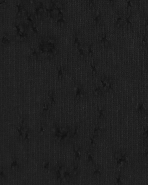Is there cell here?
Returning <instances> with one entry per match:
<instances>
[{
  "label": "cell",
  "instance_id": "cell-19",
  "mask_svg": "<svg viewBox=\"0 0 148 185\" xmlns=\"http://www.w3.org/2000/svg\"><path fill=\"white\" fill-rule=\"evenodd\" d=\"M32 138V131L30 130V129L28 127L27 128L26 131L24 134V142L26 143H30Z\"/></svg>",
  "mask_w": 148,
  "mask_h": 185
},
{
  "label": "cell",
  "instance_id": "cell-42",
  "mask_svg": "<svg viewBox=\"0 0 148 185\" xmlns=\"http://www.w3.org/2000/svg\"><path fill=\"white\" fill-rule=\"evenodd\" d=\"M80 57H81V58H83V57H84V55H83V54H81L80 55Z\"/></svg>",
  "mask_w": 148,
  "mask_h": 185
},
{
  "label": "cell",
  "instance_id": "cell-5",
  "mask_svg": "<svg viewBox=\"0 0 148 185\" xmlns=\"http://www.w3.org/2000/svg\"><path fill=\"white\" fill-rule=\"evenodd\" d=\"M74 98L77 100H82L84 99L86 95V91L82 84H78L74 87Z\"/></svg>",
  "mask_w": 148,
  "mask_h": 185
},
{
  "label": "cell",
  "instance_id": "cell-44",
  "mask_svg": "<svg viewBox=\"0 0 148 185\" xmlns=\"http://www.w3.org/2000/svg\"><path fill=\"white\" fill-rule=\"evenodd\" d=\"M92 6H93V3H91L90 4H89V6H90V7H92Z\"/></svg>",
  "mask_w": 148,
  "mask_h": 185
},
{
  "label": "cell",
  "instance_id": "cell-16",
  "mask_svg": "<svg viewBox=\"0 0 148 185\" xmlns=\"http://www.w3.org/2000/svg\"><path fill=\"white\" fill-rule=\"evenodd\" d=\"M48 101L52 107L56 104V94L55 91H50L47 93Z\"/></svg>",
  "mask_w": 148,
  "mask_h": 185
},
{
  "label": "cell",
  "instance_id": "cell-24",
  "mask_svg": "<svg viewBox=\"0 0 148 185\" xmlns=\"http://www.w3.org/2000/svg\"><path fill=\"white\" fill-rule=\"evenodd\" d=\"M114 178H115L116 184L118 185L122 184V175L120 172H116L114 175Z\"/></svg>",
  "mask_w": 148,
  "mask_h": 185
},
{
  "label": "cell",
  "instance_id": "cell-9",
  "mask_svg": "<svg viewBox=\"0 0 148 185\" xmlns=\"http://www.w3.org/2000/svg\"><path fill=\"white\" fill-rule=\"evenodd\" d=\"M71 170L74 181H75L78 178L80 173V167L79 166V163L74 161L71 165Z\"/></svg>",
  "mask_w": 148,
  "mask_h": 185
},
{
  "label": "cell",
  "instance_id": "cell-38",
  "mask_svg": "<svg viewBox=\"0 0 148 185\" xmlns=\"http://www.w3.org/2000/svg\"><path fill=\"white\" fill-rule=\"evenodd\" d=\"M128 9L129 10H130L131 9V6L130 5V6H128Z\"/></svg>",
  "mask_w": 148,
  "mask_h": 185
},
{
  "label": "cell",
  "instance_id": "cell-33",
  "mask_svg": "<svg viewBox=\"0 0 148 185\" xmlns=\"http://www.w3.org/2000/svg\"><path fill=\"white\" fill-rule=\"evenodd\" d=\"M39 12H40V13H42L43 11H44V10H43L42 8H40V9H39Z\"/></svg>",
  "mask_w": 148,
  "mask_h": 185
},
{
  "label": "cell",
  "instance_id": "cell-35",
  "mask_svg": "<svg viewBox=\"0 0 148 185\" xmlns=\"http://www.w3.org/2000/svg\"><path fill=\"white\" fill-rule=\"evenodd\" d=\"M113 4H114V2H113V1H112V0L110 1V5H113Z\"/></svg>",
  "mask_w": 148,
  "mask_h": 185
},
{
  "label": "cell",
  "instance_id": "cell-32",
  "mask_svg": "<svg viewBox=\"0 0 148 185\" xmlns=\"http://www.w3.org/2000/svg\"><path fill=\"white\" fill-rule=\"evenodd\" d=\"M62 17H63V16H62V14H58V18H62Z\"/></svg>",
  "mask_w": 148,
  "mask_h": 185
},
{
  "label": "cell",
  "instance_id": "cell-34",
  "mask_svg": "<svg viewBox=\"0 0 148 185\" xmlns=\"http://www.w3.org/2000/svg\"><path fill=\"white\" fill-rule=\"evenodd\" d=\"M56 52H56L55 49L54 48H52V53H54V54H55V53H56Z\"/></svg>",
  "mask_w": 148,
  "mask_h": 185
},
{
  "label": "cell",
  "instance_id": "cell-43",
  "mask_svg": "<svg viewBox=\"0 0 148 185\" xmlns=\"http://www.w3.org/2000/svg\"><path fill=\"white\" fill-rule=\"evenodd\" d=\"M131 24H130V23H129V24H128V26L129 27H131Z\"/></svg>",
  "mask_w": 148,
  "mask_h": 185
},
{
  "label": "cell",
  "instance_id": "cell-31",
  "mask_svg": "<svg viewBox=\"0 0 148 185\" xmlns=\"http://www.w3.org/2000/svg\"><path fill=\"white\" fill-rule=\"evenodd\" d=\"M21 38V37L20 35L18 34V35H17V36H16V40H20Z\"/></svg>",
  "mask_w": 148,
  "mask_h": 185
},
{
  "label": "cell",
  "instance_id": "cell-40",
  "mask_svg": "<svg viewBox=\"0 0 148 185\" xmlns=\"http://www.w3.org/2000/svg\"><path fill=\"white\" fill-rule=\"evenodd\" d=\"M75 45L77 46H79V43L76 42V43H75Z\"/></svg>",
  "mask_w": 148,
  "mask_h": 185
},
{
  "label": "cell",
  "instance_id": "cell-2",
  "mask_svg": "<svg viewBox=\"0 0 148 185\" xmlns=\"http://www.w3.org/2000/svg\"><path fill=\"white\" fill-rule=\"evenodd\" d=\"M67 168L66 165L61 161L58 162L53 168L55 180L59 184H62L63 182V176Z\"/></svg>",
  "mask_w": 148,
  "mask_h": 185
},
{
  "label": "cell",
  "instance_id": "cell-26",
  "mask_svg": "<svg viewBox=\"0 0 148 185\" xmlns=\"http://www.w3.org/2000/svg\"><path fill=\"white\" fill-rule=\"evenodd\" d=\"M65 70L62 68L61 67H60L58 68V78L59 80L63 79V78L65 76Z\"/></svg>",
  "mask_w": 148,
  "mask_h": 185
},
{
  "label": "cell",
  "instance_id": "cell-37",
  "mask_svg": "<svg viewBox=\"0 0 148 185\" xmlns=\"http://www.w3.org/2000/svg\"><path fill=\"white\" fill-rule=\"evenodd\" d=\"M18 35H20V36H21V35H23V33L22 32H21V31H20V32H18Z\"/></svg>",
  "mask_w": 148,
  "mask_h": 185
},
{
  "label": "cell",
  "instance_id": "cell-11",
  "mask_svg": "<svg viewBox=\"0 0 148 185\" xmlns=\"http://www.w3.org/2000/svg\"><path fill=\"white\" fill-rule=\"evenodd\" d=\"M73 154L74 161L80 162L82 157V148L80 145H76L73 148Z\"/></svg>",
  "mask_w": 148,
  "mask_h": 185
},
{
  "label": "cell",
  "instance_id": "cell-20",
  "mask_svg": "<svg viewBox=\"0 0 148 185\" xmlns=\"http://www.w3.org/2000/svg\"><path fill=\"white\" fill-rule=\"evenodd\" d=\"M106 116V111L103 107H100L98 110V119L99 122L103 120Z\"/></svg>",
  "mask_w": 148,
  "mask_h": 185
},
{
  "label": "cell",
  "instance_id": "cell-6",
  "mask_svg": "<svg viewBox=\"0 0 148 185\" xmlns=\"http://www.w3.org/2000/svg\"><path fill=\"white\" fill-rule=\"evenodd\" d=\"M10 170L14 174H18L21 170V165L18 157L15 156L12 157L10 164Z\"/></svg>",
  "mask_w": 148,
  "mask_h": 185
},
{
  "label": "cell",
  "instance_id": "cell-28",
  "mask_svg": "<svg viewBox=\"0 0 148 185\" xmlns=\"http://www.w3.org/2000/svg\"><path fill=\"white\" fill-rule=\"evenodd\" d=\"M142 138L144 141H148V128L143 131L142 134Z\"/></svg>",
  "mask_w": 148,
  "mask_h": 185
},
{
  "label": "cell",
  "instance_id": "cell-22",
  "mask_svg": "<svg viewBox=\"0 0 148 185\" xmlns=\"http://www.w3.org/2000/svg\"><path fill=\"white\" fill-rule=\"evenodd\" d=\"M6 167L1 166L0 169V180L2 181H5L8 178V172Z\"/></svg>",
  "mask_w": 148,
  "mask_h": 185
},
{
  "label": "cell",
  "instance_id": "cell-17",
  "mask_svg": "<svg viewBox=\"0 0 148 185\" xmlns=\"http://www.w3.org/2000/svg\"><path fill=\"white\" fill-rule=\"evenodd\" d=\"M41 167L46 172H49L53 170L51 162L48 160H43L41 163Z\"/></svg>",
  "mask_w": 148,
  "mask_h": 185
},
{
  "label": "cell",
  "instance_id": "cell-39",
  "mask_svg": "<svg viewBox=\"0 0 148 185\" xmlns=\"http://www.w3.org/2000/svg\"><path fill=\"white\" fill-rule=\"evenodd\" d=\"M64 24V23L63 21H61V22H60V25H61V26H63Z\"/></svg>",
  "mask_w": 148,
  "mask_h": 185
},
{
  "label": "cell",
  "instance_id": "cell-3",
  "mask_svg": "<svg viewBox=\"0 0 148 185\" xmlns=\"http://www.w3.org/2000/svg\"><path fill=\"white\" fill-rule=\"evenodd\" d=\"M28 127V126L27 123L26 118L25 117H22L18 126L16 127V132L18 134V140L24 142V132Z\"/></svg>",
  "mask_w": 148,
  "mask_h": 185
},
{
  "label": "cell",
  "instance_id": "cell-1",
  "mask_svg": "<svg viewBox=\"0 0 148 185\" xmlns=\"http://www.w3.org/2000/svg\"><path fill=\"white\" fill-rule=\"evenodd\" d=\"M128 153L125 150H117L114 153V158L116 161L117 165L119 168H123L128 165Z\"/></svg>",
  "mask_w": 148,
  "mask_h": 185
},
{
  "label": "cell",
  "instance_id": "cell-27",
  "mask_svg": "<svg viewBox=\"0 0 148 185\" xmlns=\"http://www.w3.org/2000/svg\"><path fill=\"white\" fill-rule=\"evenodd\" d=\"M91 73H92V74L93 76H95L97 75V73H98V68L97 67L96 65H95V64H92V65H91Z\"/></svg>",
  "mask_w": 148,
  "mask_h": 185
},
{
  "label": "cell",
  "instance_id": "cell-41",
  "mask_svg": "<svg viewBox=\"0 0 148 185\" xmlns=\"http://www.w3.org/2000/svg\"><path fill=\"white\" fill-rule=\"evenodd\" d=\"M142 43H143V45H144L145 44V41L144 40L143 41H142Z\"/></svg>",
  "mask_w": 148,
  "mask_h": 185
},
{
  "label": "cell",
  "instance_id": "cell-8",
  "mask_svg": "<svg viewBox=\"0 0 148 185\" xmlns=\"http://www.w3.org/2000/svg\"><path fill=\"white\" fill-rule=\"evenodd\" d=\"M52 107L47 101H43L42 104V112H41V116L43 118H47L50 115Z\"/></svg>",
  "mask_w": 148,
  "mask_h": 185
},
{
  "label": "cell",
  "instance_id": "cell-4",
  "mask_svg": "<svg viewBox=\"0 0 148 185\" xmlns=\"http://www.w3.org/2000/svg\"><path fill=\"white\" fill-rule=\"evenodd\" d=\"M100 82L101 83V86L105 93L109 92L113 89L114 82L111 78L106 76L101 77L100 78Z\"/></svg>",
  "mask_w": 148,
  "mask_h": 185
},
{
  "label": "cell",
  "instance_id": "cell-18",
  "mask_svg": "<svg viewBox=\"0 0 148 185\" xmlns=\"http://www.w3.org/2000/svg\"><path fill=\"white\" fill-rule=\"evenodd\" d=\"M99 139L97 137L95 136V135L91 134L89 136V149H93L96 147L98 144V141Z\"/></svg>",
  "mask_w": 148,
  "mask_h": 185
},
{
  "label": "cell",
  "instance_id": "cell-15",
  "mask_svg": "<svg viewBox=\"0 0 148 185\" xmlns=\"http://www.w3.org/2000/svg\"><path fill=\"white\" fill-rule=\"evenodd\" d=\"M104 133V130L102 128L99 124L95 125L93 129V131L92 134L95 135V136L97 137L98 138H99L103 136V135Z\"/></svg>",
  "mask_w": 148,
  "mask_h": 185
},
{
  "label": "cell",
  "instance_id": "cell-13",
  "mask_svg": "<svg viewBox=\"0 0 148 185\" xmlns=\"http://www.w3.org/2000/svg\"><path fill=\"white\" fill-rule=\"evenodd\" d=\"M86 156H87V163L89 165L93 166L95 165V155H94V153L93 151V149H89L87 150L86 153Z\"/></svg>",
  "mask_w": 148,
  "mask_h": 185
},
{
  "label": "cell",
  "instance_id": "cell-36",
  "mask_svg": "<svg viewBox=\"0 0 148 185\" xmlns=\"http://www.w3.org/2000/svg\"><path fill=\"white\" fill-rule=\"evenodd\" d=\"M41 18V14H37V18Z\"/></svg>",
  "mask_w": 148,
  "mask_h": 185
},
{
  "label": "cell",
  "instance_id": "cell-14",
  "mask_svg": "<svg viewBox=\"0 0 148 185\" xmlns=\"http://www.w3.org/2000/svg\"><path fill=\"white\" fill-rule=\"evenodd\" d=\"M72 181H74V179L73 177L71 170L67 168L63 176V182H62V184L69 183Z\"/></svg>",
  "mask_w": 148,
  "mask_h": 185
},
{
  "label": "cell",
  "instance_id": "cell-23",
  "mask_svg": "<svg viewBox=\"0 0 148 185\" xmlns=\"http://www.w3.org/2000/svg\"><path fill=\"white\" fill-rule=\"evenodd\" d=\"M47 130V126L45 122H42L40 124L39 128V134L41 136H43L45 134V133L46 132Z\"/></svg>",
  "mask_w": 148,
  "mask_h": 185
},
{
  "label": "cell",
  "instance_id": "cell-12",
  "mask_svg": "<svg viewBox=\"0 0 148 185\" xmlns=\"http://www.w3.org/2000/svg\"><path fill=\"white\" fill-rule=\"evenodd\" d=\"M103 169L101 166L99 165H94L93 169V173L92 176L94 179H99L103 176Z\"/></svg>",
  "mask_w": 148,
  "mask_h": 185
},
{
  "label": "cell",
  "instance_id": "cell-7",
  "mask_svg": "<svg viewBox=\"0 0 148 185\" xmlns=\"http://www.w3.org/2000/svg\"><path fill=\"white\" fill-rule=\"evenodd\" d=\"M65 126L55 124L52 128V138L55 142H58L59 138L63 131Z\"/></svg>",
  "mask_w": 148,
  "mask_h": 185
},
{
  "label": "cell",
  "instance_id": "cell-21",
  "mask_svg": "<svg viewBox=\"0 0 148 185\" xmlns=\"http://www.w3.org/2000/svg\"><path fill=\"white\" fill-rule=\"evenodd\" d=\"M93 93L96 97H101L104 95L105 92H104L103 89L102 88L101 86L100 85H98L94 89Z\"/></svg>",
  "mask_w": 148,
  "mask_h": 185
},
{
  "label": "cell",
  "instance_id": "cell-30",
  "mask_svg": "<svg viewBox=\"0 0 148 185\" xmlns=\"http://www.w3.org/2000/svg\"><path fill=\"white\" fill-rule=\"evenodd\" d=\"M109 41H108V40H105V41H104V46L106 47H107L109 46Z\"/></svg>",
  "mask_w": 148,
  "mask_h": 185
},
{
  "label": "cell",
  "instance_id": "cell-25",
  "mask_svg": "<svg viewBox=\"0 0 148 185\" xmlns=\"http://www.w3.org/2000/svg\"><path fill=\"white\" fill-rule=\"evenodd\" d=\"M137 112L139 113H143L146 112L145 107H144V104L142 102H141L138 104V106L137 107Z\"/></svg>",
  "mask_w": 148,
  "mask_h": 185
},
{
  "label": "cell",
  "instance_id": "cell-29",
  "mask_svg": "<svg viewBox=\"0 0 148 185\" xmlns=\"http://www.w3.org/2000/svg\"><path fill=\"white\" fill-rule=\"evenodd\" d=\"M145 157L146 159H148V148L146 149L145 152Z\"/></svg>",
  "mask_w": 148,
  "mask_h": 185
},
{
  "label": "cell",
  "instance_id": "cell-45",
  "mask_svg": "<svg viewBox=\"0 0 148 185\" xmlns=\"http://www.w3.org/2000/svg\"><path fill=\"white\" fill-rule=\"evenodd\" d=\"M30 3H33V0H30Z\"/></svg>",
  "mask_w": 148,
  "mask_h": 185
},
{
  "label": "cell",
  "instance_id": "cell-10",
  "mask_svg": "<svg viewBox=\"0 0 148 185\" xmlns=\"http://www.w3.org/2000/svg\"><path fill=\"white\" fill-rule=\"evenodd\" d=\"M79 136V129L78 125L74 126L71 128V131L70 137V143H74L78 140Z\"/></svg>",
  "mask_w": 148,
  "mask_h": 185
}]
</instances>
